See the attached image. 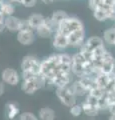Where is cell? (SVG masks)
Listing matches in <instances>:
<instances>
[{
	"label": "cell",
	"mask_w": 115,
	"mask_h": 120,
	"mask_svg": "<svg viewBox=\"0 0 115 120\" xmlns=\"http://www.w3.org/2000/svg\"><path fill=\"white\" fill-rule=\"evenodd\" d=\"M6 1H10V2H15V0H6Z\"/></svg>",
	"instance_id": "f35d334b"
},
{
	"label": "cell",
	"mask_w": 115,
	"mask_h": 120,
	"mask_svg": "<svg viewBox=\"0 0 115 120\" xmlns=\"http://www.w3.org/2000/svg\"><path fill=\"white\" fill-rule=\"evenodd\" d=\"M92 52H93L94 58H98V57H103V56L105 55V53L107 52V50L105 49L104 45H103V46H100V47H98V48H96V49L93 50Z\"/></svg>",
	"instance_id": "83f0119b"
},
{
	"label": "cell",
	"mask_w": 115,
	"mask_h": 120,
	"mask_svg": "<svg viewBox=\"0 0 115 120\" xmlns=\"http://www.w3.org/2000/svg\"><path fill=\"white\" fill-rule=\"evenodd\" d=\"M83 28H84V25L80 19H78V18H76V17L68 16L66 19H64L59 24L56 32L67 36L71 32L75 31V30H79V29H83Z\"/></svg>",
	"instance_id": "6da1fadb"
},
{
	"label": "cell",
	"mask_w": 115,
	"mask_h": 120,
	"mask_svg": "<svg viewBox=\"0 0 115 120\" xmlns=\"http://www.w3.org/2000/svg\"><path fill=\"white\" fill-rule=\"evenodd\" d=\"M104 2V0H89L88 1V4H89V7L90 9L93 11L94 9H96L97 7H99L102 3Z\"/></svg>",
	"instance_id": "f546056e"
},
{
	"label": "cell",
	"mask_w": 115,
	"mask_h": 120,
	"mask_svg": "<svg viewBox=\"0 0 115 120\" xmlns=\"http://www.w3.org/2000/svg\"><path fill=\"white\" fill-rule=\"evenodd\" d=\"M20 67H21V71H29V72L40 74L41 61L35 56L27 55L22 59Z\"/></svg>",
	"instance_id": "277c9868"
},
{
	"label": "cell",
	"mask_w": 115,
	"mask_h": 120,
	"mask_svg": "<svg viewBox=\"0 0 115 120\" xmlns=\"http://www.w3.org/2000/svg\"><path fill=\"white\" fill-rule=\"evenodd\" d=\"M47 84L46 79L44 78L41 74L38 77L34 78L31 80H22L21 82V90L26 94H34L36 91L41 89L43 86Z\"/></svg>",
	"instance_id": "7a4b0ae2"
},
{
	"label": "cell",
	"mask_w": 115,
	"mask_h": 120,
	"mask_svg": "<svg viewBox=\"0 0 115 120\" xmlns=\"http://www.w3.org/2000/svg\"><path fill=\"white\" fill-rule=\"evenodd\" d=\"M19 31H35V30L32 28V26L30 25V23H29L28 20L26 19V20H21Z\"/></svg>",
	"instance_id": "484cf974"
},
{
	"label": "cell",
	"mask_w": 115,
	"mask_h": 120,
	"mask_svg": "<svg viewBox=\"0 0 115 120\" xmlns=\"http://www.w3.org/2000/svg\"><path fill=\"white\" fill-rule=\"evenodd\" d=\"M1 79L5 84L16 86L20 82V75L13 68H5L1 73Z\"/></svg>",
	"instance_id": "8992f818"
},
{
	"label": "cell",
	"mask_w": 115,
	"mask_h": 120,
	"mask_svg": "<svg viewBox=\"0 0 115 120\" xmlns=\"http://www.w3.org/2000/svg\"><path fill=\"white\" fill-rule=\"evenodd\" d=\"M15 2H17V3H20V4H21V3H22V0H15Z\"/></svg>",
	"instance_id": "74e56055"
},
{
	"label": "cell",
	"mask_w": 115,
	"mask_h": 120,
	"mask_svg": "<svg viewBox=\"0 0 115 120\" xmlns=\"http://www.w3.org/2000/svg\"><path fill=\"white\" fill-rule=\"evenodd\" d=\"M85 102H87L89 104H92V105H95V106H98L99 98H97V97H95V96L91 95V94H87L86 97H85Z\"/></svg>",
	"instance_id": "f1b7e54d"
},
{
	"label": "cell",
	"mask_w": 115,
	"mask_h": 120,
	"mask_svg": "<svg viewBox=\"0 0 115 120\" xmlns=\"http://www.w3.org/2000/svg\"><path fill=\"white\" fill-rule=\"evenodd\" d=\"M4 20H5V16H3L2 14H0V31H2V30L5 28Z\"/></svg>",
	"instance_id": "1f68e13d"
},
{
	"label": "cell",
	"mask_w": 115,
	"mask_h": 120,
	"mask_svg": "<svg viewBox=\"0 0 115 120\" xmlns=\"http://www.w3.org/2000/svg\"><path fill=\"white\" fill-rule=\"evenodd\" d=\"M114 10H115V7L112 11L106 10L104 8H102V7H97L96 9L93 10L94 18L98 21H105L107 19H110V17H111V15H112Z\"/></svg>",
	"instance_id": "5bb4252c"
},
{
	"label": "cell",
	"mask_w": 115,
	"mask_h": 120,
	"mask_svg": "<svg viewBox=\"0 0 115 120\" xmlns=\"http://www.w3.org/2000/svg\"><path fill=\"white\" fill-rule=\"evenodd\" d=\"M70 114H71L73 117H78V116L81 115V113H83V108H82V105H79V104H74L70 107Z\"/></svg>",
	"instance_id": "cb8c5ba5"
},
{
	"label": "cell",
	"mask_w": 115,
	"mask_h": 120,
	"mask_svg": "<svg viewBox=\"0 0 115 120\" xmlns=\"http://www.w3.org/2000/svg\"><path fill=\"white\" fill-rule=\"evenodd\" d=\"M69 46L72 47H81L85 42V30L79 29L71 32L69 35H67Z\"/></svg>",
	"instance_id": "52a82bcc"
},
{
	"label": "cell",
	"mask_w": 115,
	"mask_h": 120,
	"mask_svg": "<svg viewBox=\"0 0 115 120\" xmlns=\"http://www.w3.org/2000/svg\"><path fill=\"white\" fill-rule=\"evenodd\" d=\"M5 83L3 81H0V96L4 94V91H5Z\"/></svg>",
	"instance_id": "836d02e7"
},
{
	"label": "cell",
	"mask_w": 115,
	"mask_h": 120,
	"mask_svg": "<svg viewBox=\"0 0 115 120\" xmlns=\"http://www.w3.org/2000/svg\"><path fill=\"white\" fill-rule=\"evenodd\" d=\"M14 11H15V7L13 5V2H10V1H6L4 0V8H3V15L5 17L7 16H11L13 15Z\"/></svg>",
	"instance_id": "603a6c76"
},
{
	"label": "cell",
	"mask_w": 115,
	"mask_h": 120,
	"mask_svg": "<svg viewBox=\"0 0 115 120\" xmlns=\"http://www.w3.org/2000/svg\"><path fill=\"white\" fill-rule=\"evenodd\" d=\"M4 23H5V28L7 30H9L11 32H18L19 31L21 19L13 16V15H11V16L5 17Z\"/></svg>",
	"instance_id": "8fae6325"
},
{
	"label": "cell",
	"mask_w": 115,
	"mask_h": 120,
	"mask_svg": "<svg viewBox=\"0 0 115 120\" xmlns=\"http://www.w3.org/2000/svg\"><path fill=\"white\" fill-rule=\"evenodd\" d=\"M109 120H115V114H111V116L109 117Z\"/></svg>",
	"instance_id": "8d00e7d4"
},
{
	"label": "cell",
	"mask_w": 115,
	"mask_h": 120,
	"mask_svg": "<svg viewBox=\"0 0 115 120\" xmlns=\"http://www.w3.org/2000/svg\"><path fill=\"white\" fill-rule=\"evenodd\" d=\"M103 45H104V40L102 38H100L98 36H92L87 40H85L84 44L80 48H83V49H86L89 51H93L96 48L103 46Z\"/></svg>",
	"instance_id": "ba28073f"
},
{
	"label": "cell",
	"mask_w": 115,
	"mask_h": 120,
	"mask_svg": "<svg viewBox=\"0 0 115 120\" xmlns=\"http://www.w3.org/2000/svg\"><path fill=\"white\" fill-rule=\"evenodd\" d=\"M103 40L106 44L115 45V27L106 30L103 34Z\"/></svg>",
	"instance_id": "7402d4cb"
},
{
	"label": "cell",
	"mask_w": 115,
	"mask_h": 120,
	"mask_svg": "<svg viewBox=\"0 0 115 120\" xmlns=\"http://www.w3.org/2000/svg\"><path fill=\"white\" fill-rule=\"evenodd\" d=\"M34 31H18L17 40L22 45H30L34 41Z\"/></svg>",
	"instance_id": "7c38bea8"
},
{
	"label": "cell",
	"mask_w": 115,
	"mask_h": 120,
	"mask_svg": "<svg viewBox=\"0 0 115 120\" xmlns=\"http://www.w3.org/2000/svg\"><path fill=\"white\" fill-rule=\"evenodd\" d=\"M3 8H4V0H0V14L3 13ZM3 16H4V15H3Z\"/></svg>",
	"instance_id": "e575fe53"
},
{
	"label": "cell",
	"mask_w": 115,
	"mask_h": 120,
	"mask_svg": "<svg viewBox=\"0 0 115 120\" xmlns=\"http://www.w3.org/2000/svg\"><path fill=\"white\" fill-rule=\"evenodd\" d=\"M114 46H115V45H114Z\"/></svg>",
	"instance_id": "60d3db41"
},
{
	"label": "cell",
	"mask_w": 115,
	"mask_h": 120,
	"mask_svg": "<svg viewBox=\"0 0 115 120\" xmlns=\"http://www.w3.org/2000/svg\"><path fill=\"white\" fill-rule=\"evenodd\" d=\"M81 105H82V108H83V113H85L88 116H95V115H97L98 112L100 111L98 106L89 104L87 102H85V101Z\"/></svg>",
	"instance_id": "ffe728a7"
},
{
	"label": "cell",
	"mask_w": 115,
	"mask_h": 120,
	"mask_svg": "<svg viewBox=\"0 0 115 120\" xmlns=\"http://www.w3.org/2000/svg\"><path fill=\"white\" fill-rule=\"evenodd\" d=\"M72 72H65V71H59L55 76L51 79L48 84L54 86L55 88L67 87L72 83Z\"/></svg>",
	"instance_id": "5b68a950"
},
{
	"label": "cell",
	"mask_w": 115,
	"mask_h": 120,
	"mask_svg": "<svg viewBox=\"0 0 115 120\" xmlns=\"http://www.w3.org/2000/svg\"><path fill=\"white\" fill-rule=\"evenodd\" d=\"M19 114V108L15 103H7L5 105V116L7 119L12 120Z\"/></svg>",
	"instance_id": "2e32d148"
},
{
	"label": "cell",
	"mask_w": 115,
	"mask_h": 120,
	"mask_svg": "<svg viewBox=\"0 0 115 120\" xmlns=\"http://www.w3.org/2000/svg\"><path fill=\"white\" fill-rule=\"evenodd\" d=\"M0 32H1V31H0Z\"/></svg>",
	"instance_id": "ab89813d"
},
{
	"label": "cell",
	"mask_w": 115,
	"mask_h": 120,
	"mask_svg": "<svg viewBox=\"0 0 115 120\" xmlns=\"http://www.w3.org/2000/svg\"><path fill=\"white\" fill-rule=\"evenodd\" d=\"M55 94L56 97L59 99L60 103L63 104L66 107H71L72 105L76 103V95L73 93L72 89L70 86L67 87H61V88H56L55 90Z\"/></svg>",
	"instance_id": "3957f363"
},
{
	"label": "cell",
	"mask_w": 115,
	"mask_h": 120,
	"mask_svg": "<svg viewBox=\"0 0 115 120\" xmlns=\"http://www.w3.org/2000/svg\"><path fill=\"white\" fill-rule=\"evenodd\" d=\"M107 110L110 112V114H115V103H110Z\"/></svg>",
	"instance_id": "d6a6232c"
},
{
	"label": "cell",
	"mask_w": 115,
	"mask_h": 120,
	"mask_svg": "<svg viewBox=\"0 0 115 120\" xmlns=\"http://www.w3.org/2000/svg\"><path fill=\"white\" fill-rule=\"evenodd\" d=\"M68 17L67 13L65 12V11H62V10H58V11H55V12H53V14L50 16L51 20L53 21V23L55 24V26L58 28L59 24L61 23V22L66 19V18Z\"/></svg>",
	"instance_id": "d6986e66"
},
{
	"label": "cell",
	"mask_w": 115,
	"mask_h": 120,
	"mask_svg": "<svg viewBox=\"0 0 115 120\" xmlns=\"http://www.w3.org/2000/svg\"><path fill=\"white\" fill-rule=\"evenodd\" d=\"M36 2H37V0H22L21 4L24 7H33V6H35Z\"/></svg>",
	"instance_id": "4dcf8cb0"
},
{
	"label": "cell",
	"mask_w": 115,
	"mask_h": 120,
	"mask_svg": "<svg viewBox=\"0 0 115 120\" xmlns=\"http://www.w3.org/2000/svg\"><path fill=\"white\" fill-rule=\"evenodd\" d=\"M105 93L106 91L103 88H100L98 87V86H96V87H94L93 89H91L90 91H89V94H91V95H93L95 97H97V98H102L103 96L105 95Z\"/></svg>",
	"instance_id": "d4e9b609"
},
{
	"label": "cell",
	"mask_w": 115,
	"mask_h": 120,
	"mask_svg": "<svg viewBox=\"0 0 115 120\" xmlns=\"http://www.w3.org/2000/svg\"><path fill=\"white\" fill-rule=\"evenodd\" d=\"M103 59L104 61H103V65L101 67V72L105 74L113 73L115 69V59L113 58V56L107 51Z\"/></svg>",
	"instance_id": "9c48e42d"
},
{
	"label": "cell",
	"mask_w": 115,
	"mask_h": 120,
	"mask_svg": "<svg viewBox=\"0 0 115 120\" xmlns=\"http://www.w3.org/2000/svg\"><path fill=\"white\" fill-rule=\"evenodd\" d=\"M53 47L57 50H63L66 47L69 46L68 38L66 35H63L61 33L55 32L53 35Z\"/></svg>",
	"instance_id": "30bf717a"
},
{
	"label": "cell",
	"mask_w": 115,
	"mask_h": 120,
	"mask_svg": "<svg viewBox=\"0 0 115 120\" xmlns=\"http://www.w3.org/2000/svg\"><path fill=\"white\" fill-rule=\"evenodd\" d=\"M35 33L39 37H41V38H48V37H51L52 35H54L53 30L50 27H48L45 23L42 24L41 26H39L38 28H36Z\"/></svg>",
	"instance_id": "ac0fdd59"
},
{
	"label": "cell",
	"mask_w": 115,
	"mask_h": 120,
	"mask_svg": "<svg viewBox=\"0 0 115 120\" xmlns=\"http://www.w3.org/2000/svg\"><path fill=\"white\" fill-rule=\"evenodd\" d=\"M28 22L30 23V25L32 26L33 29L38 28L39 26H41L42 24H44L45 22V17L42 16L41 14H32L28 17Z\"/></svg>",
	"instance_id": "e0dca14e"
},
{
	"label": "cell",
	"mask_w": 115,
	"mask_h": 120,
	"mask_svg": "<svg viewBox=\"0 0 115 120\" xmlns=\"http://www.w3.org/2000/svg\"><path fill=\"white\" fill-rule=\"evenodd\" d=\"M70 88L72 89V91L76 95V97H82V96H86L87 94H89L88 89L82 84V82L79 79L76 81H73L70 84Z\"/></svg>",
	"instance_id": "4fadbf2b"
},
{
	"label": "cell",
	"mask_w": 115,
	"mask_h": 120,
	"mask_svg": "<svg viewBox=\"0 0 115 120\" xmlns=\"http://www.w3.org/2000/svg\"><path fill=\"white\" fill-rule=\"evenodd\" d=\"M54 0H42V2H44L45 4H49V3H52Z\"/></svg>",
	"instance_id": "d590c367"
},
{
	"label": "cell",
	"mask_w": 115,
	"mask_h": 120,
	"mask_svg": "<svg viewBox=\"0 0 115 120\" xmlns=\"http://www.w3.org/2000/svg\"><path fill=\"white\" fill-rule=\"evenodd\" d=\"M96 84L98 87L103 88L106 91V87L109 83V74H105V73H100L97 77H96Z\"/></svg>",
	"instance_id": "44dd1931"
},
{
	"label": "cell",
	"mask_w": 115,
	"mask_h": 120,
	"mask_svg": "<svg viewBox=\"0 0 115 120\" xmlns=\"http://www.w3.org/2000/svg\"><path fill=\"white\" fill-rule=\"evenodd\" d=\"M55 116V111L50 107H43L38 111L39 120H54Z\"/></svg>",
	"instance_id": "9a60e30c"
},
{
	"label": "cell",
	"mask_w": 115,
	"mask_h": 120,
	"mask_svg": "<svg viewBox=\"0 0 115 120\" xmlns=\"http://www.w3.org/2000/svg\"><path fill=\"white\" fill-rule=\"evenodd\" d=\"M20 120H39V118L32 112H24L20 114Z\"/></svg>",
	"instance_id": "4316f807"
}]
</instances>
